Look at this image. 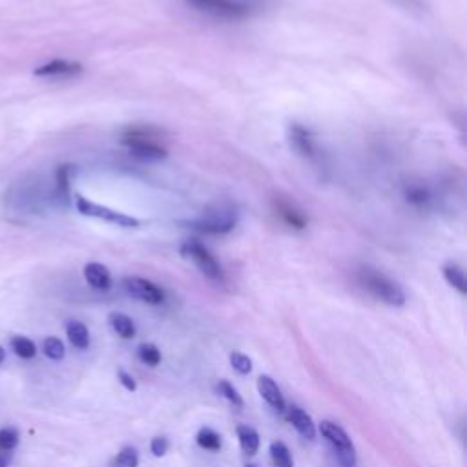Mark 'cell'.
Listing matches in <instances>:
<instances>
[{
    "mask_svg": "<svg viewBox=\"0 0 467 467\" xmlns=\"http://www.w3.org/2000/svg\"><path fill=\"white\" fill-rule=\"evenodd\" d=\"M356 280L361 285V289H365L376 300L391 305V307H401L406 305V292L400 285L389 276L380 272L372 267H360L356 272Z\"/></svg>",
    "mask_w": 467,
    "mask_h": 467,
    "instance_id": "obj_1",
    "label": "cell"
},
{
    "mask_svg": "<svg viewBox=\"0 0 467 467\" xmlns=\"http://www.w3.org/2000/svg\"><path fill=\"white\" fill-rule=\"evenodd\" d=\"M161 133V130L153 126H128L126 130H122L121 141L133 155L159 161L168 155L166 148L159 141Z\"/></svg>",
    "mask_w": 467,
    "mask_h": 467,
    "instance_id": "obj_2",
    "label": "cell"
},
{
    "mask_svg": "<svg viewBox=\"0 0 467 467\" xmlns=\"http://www.w3.org/2000/svg\"><path fill=\"white\" fill-rule=\"evenodd\" d=\"M236 223H238V213L230 204H216L201 213V218H198L190 225H192V229L203 234L225 236L236 229Z\"/></svg>",
    "mask_w": 467,
    "mask_h": 467,
    "instance_id": "obj_3",
    "label": "cell"
},
{
    "mask_svg": "<svg viewBox=\"0 0 467 467\" xmlns=\"http://www.w3.org/2000/svg\"><path fill=\"white\" fill-rule=\"evenodd\" d=\"M192 10L223 21H241L250 15V8L241 0H184Z\"/></svg>",
    "mask_w": 467,
    "mask_h": 467,
    "instance_id": "obj_4",
    "label": "cell"
},
{
    "mask_svg": "<svg viewBox=\"0 0 467 467\" xmlns=\"http://www.w3.org/2000/svg\"><path fill=\"white\" fill-rule=\"evenodd\" d=\"M181 254L187 259H190L196 267L199 269V272L203 276H207L209 280L212 281H223L225 280V270L221 267L218 259L213 258V254L210 252L204 245H201L199 241H187L181 247Z\"/></svg>",
    "mask_w": 467,
    "mask_h": 467,
    "instance_id": "obj_5",
    "label": "cell"
},
{
    "mask_svg": "<svg viewBox=\"0 0 467 467\" xmlns=\"http://www.w3.org/2000/svg\"><path fill=\"white\" fill-rule=\"evenodd\" d=\"M287 139H289L290 148L294 150L300 158H303L309 163H320L321 153L320 146L316 142L314 133L310 132L309 128L301 126L298 122H292L287 128Z\"/></svg>",
    "mask_w": 467,
    "mask_h": 467,
    "instance_id": "obj_6",
    "label": "cell"
},
{
    "mask_svg": "<svg viewBox=\"0 0 467 467\" xmlns=\"http://www.w3.org/2000/svg\"><path fill=\"white\" fill-rule=\"evenodd\" d=\"M77 210L82 213V216H90V218L104 219L108 223H113L117 227H124V229H137L139 221L132 216H126V213L117 212V210L108 209V207H102V204H97L90 199L82 198V196H77L75 199Z\"/></svg>",
    "mask_w": 467,
    "mask_h": 467,
    "instance_id": "obj_7",
    "label": "cell"
},
{
    "mask_svg": "<svg viewBox=\"0 0 467 467\" xmlns=\"http://www.w3.org/2000/svg\"><path fill=\"white\" fill-rule=\"evenodd\" d=\"M122 285H124L128 294L144 301V303L161 305L164 301V290L150 280L132 276V278H126V280L122 281Z\"/></svg>",
    "mask_w": 467,
    "mask_h": 467,
    "instance_id": "obj_8",
    "label": "cell"
},
{
    "mask_svg": "<svg viewBox=\"0 0 467 467\" xmlns=\"http://www.w3.org/2000/svg\"><path fill=\"white\" fill-rule=\"evenodd\" d=\"M272 207H274L276 216L283 221L287 227L294 230H305L307 225H309V218L305 216L303 210H300L296 207L292 201L285 198H274L272 201Z\"/></svg>",
    "mask_w": 467,
    "mask_h": 467,
    "instance_id": "obj_9",
    "label": "cell"
},
{
    "mask_svg": "<svg viewBox=\"0 0 467 467\" xmlns=\"http://www.w3.org/2000/svg\"><path fill=\"white\" fill-rule=\"evenodd\" d=\"M320 432L323 435V438H325L327 442L332 446L336 455H338V452L352 451V449H354L352 440H350V437L345 432V429H341V427L338 426V423H334V421H329V420L321 421Z\"/></svg>",
    "mask_w": 467,
    "mask_h": 467,
    "instance_id": "obj_10",
    "label": "cell"
},
{
    "mask_svg": "<svg viewBox=\"0 0 467 467\" xmlns=\"http://www.w3.org/2000/svg\"><path fill=\"white\" fill-rule=\"evenodd\" d=\"M82 64L81 62H71V61H62V59H57V61L46 62L42 66L37 68L33 73L37 77H75L79 73H82Z\"/></svg>",
    "mask_w": 467,
    "mask_h": 467,
    "instance_id": "obj_11",
    "label": "cell"
},
{
    "mask_svg": "<svg viewBox=\"0 0 467 467\" xmlns=\"http://www.w3.org/2000/svg\"><path fill=\"white\" fill-rule=\"evenodd\" d=\"M258 391L270 407H274L276 411H285V398L281 394L280 387L270 376L261 374L258 378Z\"/></svg>",
    "mask_w": 467,
    "mask_h": 467,
    "instance_id": "obj_12",
    "label": "cell"
},
{
    "mask_svg": "<svg viewBox=\"0 0 467 467\" xmlns=\"http://www.w3.org/2000/svg\"><path fill=\"white\" fill-rule=\"evenodd\" d=\"M84 274V280L88 281V285L95 290H108L112 287V274L110 270L101 263H88L82 270Z\"/></svg>",
    "mask_w": 467,
    "mask_h": 467,
    "instance_id": "obj_13",
    "label": "cell"
},
{
    "mask_svg": "<svg viewBox=\"0 0 467 467\" xmlns=\"http://www.w3.org/2000/svg\"><path fill=\"white\" fill-rule=\"evenodd\" d=\"M287 418H289L290 423L294 426L296 431L300 432L303 438L312 440V438L316 437L314 421H312V418H310L303 409H300V407H290L289 412H287Z\"/></svg>",
    "mask_w": 467,
    "mask_h": 467,
    "instance_id": "obj_14",
    "label": "cell"
},
{
    "mask_svg": "<svg viewBox=\"0 0 467 467\" xmlns=\"http://www.w3.org/2000/svg\"><path fill=\"white\" fill-rule=\"evenodd\" d=\"M406 201L417 210H429L432 204V196L421 184H409L406 188Z\"/></svg>",
    "mask_w": 467,
    "mask_h": 467,
    "instance_id": "obj_15",
    "label": "cell"
},
{
    "mask_svg": "<svg viewBox=\"0 0 467 467\" xmlns=\"http://www.w3.org/2000/svg\"><path fill=\"white\" fill-rule=\"evenodd\" d=\"M66 334L70 343L75 347V349L84 350L90 347V332H88V327L84 325V323H81V321L77 320L68 321Z\"/></svg>",
    "mask_w": 467,
    "mask_h": 467,
    "instance_id": "obj_16",
    "label": "cell"
},
{
    "mask_svg": "<svg viewBox=\"0 0 467 467\" xmlns=\"http://www.w3.org/2000/svg\"><path fill=\"white\" fill-rule=\"evenodd\" d=\"M108 321H110V327L115 330L117 334L121 336L122 340H132L135 338V323H133L132 318H128L126 314H122V312H112V314L108 316Z\"/></svg>",
    "mask_w": 467,
    "mask_h": 467,
    "instance_id": "obj_17",
    "label": "cell"
},
{
    "mask_svg": "<svg viewBox=\"0 0 467 467\" xmlns=\"http://www.w3.org/2000/svg\"><path fill=\"white\" fill-rule=\"evenodd\" d=\"M442 274L446 278V281L451 285L452 289L458 290L460 294H466L467 292V280H466V272L460 265L457 263H446L442 269Z\"/></svg>",
    "mask_w": 467,
    "mask_h": 467,
    "instance_id": "obj_18",
    "label": "cell"
},
{
    "mask_svg": "<svg viewBox=\"0 0 467 467\" xmlns=\"http://www.w3.org/2000/svg\"><path fill=\"white\" fill-rule=\"evenodd\" d=\"M238 438H239V446L243 449V452L247 455H256L259 449V435L256 431L254 427L249 426H239L238 427Z\"/></svg>",
    "mask_w": 467,
    "mask_h": 467,
    "instance_id": "obj_19",
    "label": "cell"
},
{
    "mask_svg": "<svg viewBox=\"0 0 467 467\" xmlns=\"http://www.w3.org/2000/svg\"><path fill=\"white\" fill-rule=\"evenodd\" d=\"M11 350L22 360H31L37 356V345L30 338H24V336H13L11 338Z\"/></svg>",
    "mask_w": 467,
    "mask_h": 467,
    "instance_id": "obj_20",
    "label": "cell"
},
{
    "mask_svg": "<svg viewBox=\"0 0 467 467\" xmlns=\"http://www.w3.org/2000/svg\"><path fill=\"white\" fill-rule=\"evenodd\" d=\"M270 457H272L276 467H294V460H292L289 447L280 440L270 444Z\"/></svg>",
    "mask_w": 467,
    "mask_h": 467,
    "instance_id": "obj_21",
    "label": "cell"
},
{
    "mask_svg": "<svg viewBox=\"0 0 467 467\" xmlns=\"http://www.w3.org/2000/svg\"><path fill=\"white\" fill-rule=\"evenodd\" d=\"M198 446L203 447V449H209V451H219L221 449V437L218 432L210 429V427H203L201 431L198 432Z\"/></svg>",
    "mask_w": 467,
    "mask_h": 467,
    "instance_id": "obj_22",
    "label": "cell"
},
{
    "mask_svg": "<svg viewBox=\"0 0 467 467\" xmlns=\"http://www.w3.org/2000/svg\"><path fill=\"white\" fill-rule=\"evenodd\" d=\"M42 350H44V354H46L48 358L53 361L62 360L64 354H66V347H64V343H62L59 338H55V336H50V338L44 340V343H42Z\"/></svg>",
    "mask_w": 467,
    "mask_h": 467,
    "instance_id": "obj_23",
    "label": "cell"
},
{
    "mask_svg": "<svg viewBox=\"0 0 467 467\" xmlns=\"http://www.w3.org/2000/svg\"><path fill=\"white\" fill-rule=\"evenodd\" d=\"M139 358H141L142 363H146L150 367L159 365V361H161V350L158 347L153 345V343H142L139 347Z\"/></svg>",
    "mask_w": 467,
    "mask_h": 467,
    "instance_id": "obj_24",
    "label": "cell"
},
{
    "mask_svg": "<svg viewBox=\"0 0 467 467\" xmlns=\"http://www.w3.org/2000/svg\"><path fill=\"white\" fill-rule=\"evenodd\" d=\"M117 467H137L139 466V452L135 447H122L121 452L115 458Z\"/></svg>",
    "mask_w": 467,
    "mask_h": 467,
    "instance_id": "obj_25",
    "label": "cell"
},
{
    "mask_svg": "<svg viewBox=\"0 0 467 467\" xmlns=\"http://www.w3.org/2000/svg\"><path fill=\"white\" fill-rule=\"evenodd\" d=\"M218 391H219V394H221V397L223 398H227V400L230 401V403H232V406H236V407H243V398H241V394H239L238 392V389H236V387L232 385V383H229V381L227 380H221L218 383Z\"/></svg>",
    "mask_w": 467,
    "mask_h": 467,
    "instance_id": "obj_26",
    "label": "cell"
},
{
    "mask_svg": "<svg viewBox=\"0 0 467 467\" xmlns=\"http://www.w3.org/2000/svg\"><path fill=\"white\" fill-rule=\"evenodd\" d=\"M21 442L19 438V432L13 427H2L0 429V447L6 449V451H15L17 446Z\"/></svg>",
    "mask_w": 467,
    "mask_h": 467,
    "instance_id": "obj_27",
    "label": "cell"
},
{
    "mask_svg": "<svg viewBox=\"0 0 467 467\" xmlns=\"http://www.w3.org/2000/svg\"><path fill=\"white\" fill-rule=\"evenodd\" d=\"M230 365L239 372V374H249L252 371V360L249 356L241 354V352H232L230 354Z\"/></svg>",
    "mask_w": 467,
    "mask_h": 467,
    "instance_id": "obj_28",
    "label": "cell"
},
{
    "mask_svg": "<svg viewBox=\"0 0 467 467\" xmlns=\"http://www.w3.org/2000/svg\"><path fill=\"white\" fill-rule=\"evenodd\" d=\"M168 449H170V442H168L164 437H155L152 442H150V451H152L153 457L158 458L164 457L168 452Z\"/></svg>",
    "mask_w": 467,
    "mask_h": 467,
    "instance_id": "obj_29",
    "label": "cell"
},
{
    "mask_svg": "<svg viewBox=\"0 0 467 467\" xmlns=\"http://www.w3.org/2000/svg\"><path fill=\"white\" fill-rule=\"evenodd\" d=\"M392 4L400 6L403 10L411 13H423L426 11V2L423 0H392Z\"/></svg>",
    "mask_w": 467,
    "mask_h": 467,
    "instance_id": "obj_30",
    "label": "cell"
},
{
    "mask_svg": "<svg viewBox=\"0 0 467 467\" xmlns=\"http://www.w3.org/2000/svg\"><path fill=\"white\" fill-rule=\"evenodd\" d=\"M119 381H121V385L126 389V391L130 392H135L137 391V383H135V380H133L132 374H128L126 371H119Z\"/></svg>",
    "mask_w": 467,
    "mask_h": 467,
    "instance_id": "obj_31",
    "label": "cell"
},
{
    "mask_svg": "<svg viewBox=\"0 0 467 467\" xmlns=\"http://www.w3.org/2000/svg\"><path fill=\"white\" fill-rule=\"evenodd\" d=\"M13 460V451H6L0 447V467H10Z\"/></svg>",
    "mask_w": 467,
    "mask_h": 467,
    "instance_id": "obj_32",
    "label": "cell"
},
{
    "mask_svg": "<svg viewBox=\"0 0 467 467\" xmlns=\"http://www.w3.org/2000/svg\"><path fill=\"white\" fill-rule=\"evenodd\" d=\"M4 360H6V350H4V347L0 345V363H2Z\"/></svg>",
    "mask_w": 467,
    "mask_h": 467,
    "instance_id": "obj_33",
    "label": "cell"
},
{
    "mask_svg": "<svg viewBox=\"0 0 467 467\" xmlns=\"http://www.w3.org/2000/svg\"><path fill=\"white\" fill-rule=\"evenodd\" d=\"M247 467H256V466H252V464H250V466H247Z\"/></svg>",
    "mask_w": 467,
    "mask_h": 467,
    "instance_id": "obj_34",
    "label": "cell"
}]
</instances>
